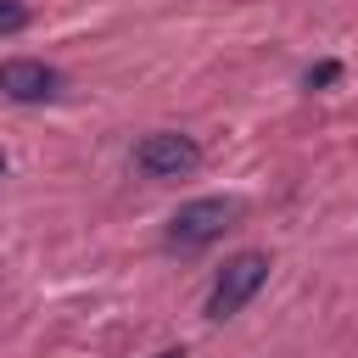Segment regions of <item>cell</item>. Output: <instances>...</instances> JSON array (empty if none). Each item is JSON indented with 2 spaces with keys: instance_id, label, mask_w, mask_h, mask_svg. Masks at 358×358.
I'll return each instance as SVG.
<instances>
[{
  "instance_id": "obj_1",
  "label": "cell",
  "mask_w": 358,
  "mask_h": 358,
  "mask_svg": "<svg viewBox=\"0 0 358 358\" xmlns=\"http://www.w3.org/2000/svg\"><path fill=\"white\" fill-rule=\"evenodd\" d=\"M235 218H241V201H235V196H196V201H185V207L168 218L162 246H168V252H179V257L207 252L224 229H235Z\"/></svg>"
},
{
  "instance_id": "obj_2",
  "label": "cell",
  "mask_w": 358,
  "mask_h": 358,
  "mask_svg": "<svg viewBox=\"0 0 358 358\" xmlns=\"http://www.w3.org/2000/svg\"><path fill=\"white\" fill-rule=\"evenodd\" d=\"M263 280H268V257H263V252H235V257L218 268L201 313H207V319H235V313L263 291Z\"/></svg>"
},
{
  "instance_id": "obj_3",
  "label": "cell",
  "mask_w": 358,
  "mask_h": 358,
  "mask_svg": "<svg viewBox=\"0 0 358 358\" xmlns=\"http://www.w3.org/2000/svg\"><path fill=\"white\" fill-rule=\"evenodd\" d=\"M134 168L145 179H185L201 168V145L179 129H151L140 145H134Z\"/></svg>"
},
{
  "instance_id": "obj_4",
  "label": "cell",
  "mask_w": 358,
  "mask_h": 358,
  "mask_svg": "<svg viewBox=\"0 0 358 358\" xmlns=\"http://www.w3.org/2000/svg\"><path fill=\"white\" fill-rule=\"evenodd\" d=\"M0 95L22 101V106H39V101L62 95V73L39 56H11V62H0Z\"/></svg>"
},
{
  "instance_id": "obj_5",
  "label": "cell",
  "mask_w": 358,
  "mask_h": 358,
  "mask_svg": "<svg viewBox=\"0 0 358 358\" xmlns=\"http://www.w3.org/2000/svg\"><path fill=\"white\" fill-rule=\"evenodd\" d=\"M34 22V6L28 0H0V34H22Z\"/></svg>"
},
{
  "instance_id": "obj_6",
  "label": "cell",
  "mask_w": 358,
  "mask_h": 358,
  "mask_svg": "<svg viewBox=\"0 0 358 358\" xmlns=\"http://www.w3.org/2000/svg\"><path fill=\"white\" fill-rule=\"evenodd\" d=\"M341 78V67L336 62H319V67H308V90H324V84H336Z\"/></svg>"
},
{
  "instance_id": "obj_7",
  "label": "cell",
  "mask_w": 358,
  "mask_h": 358,
  "mask_svg": "<svg viewBox=\"0 0 358 358\" xmlns=\"http://www.w3.org/2000/svg\"><path fill=\"white\" fill-rule=\"evenodd\" d=\"M157 358H185V352H157Z\"/></svg>"
},
{
  "instance_id": "obj_8",
  "label": "cell",
  "mask_w": 358,
  "mask_h": 358,
  "mask_svg": "<svg viewBox=\"0 0 358 358\" xmlns=\"http://www.w3.org/2000/svg\"><path fill=\"white\" fill-rule=\"evenodd\" d=\"M0 173H6V157H0Z\"/></svg>"
}]
</instances>
